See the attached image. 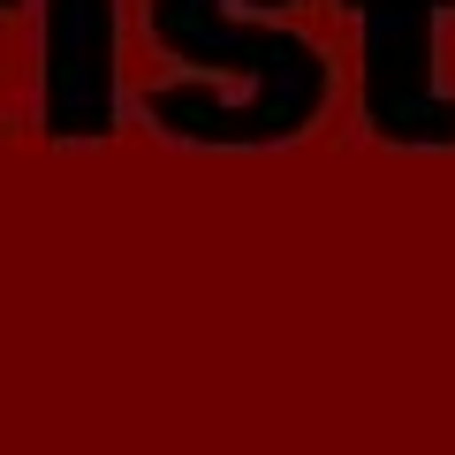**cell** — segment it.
Wrapping results in <instances>:
<instances>
[{"label": "cell", "instance_id": "3", "mask_svg": "<svg viewBox=\"0 0 455 455\" xmlns=\"http://www.w3.org/2000/svg\"><path fill=\"white\" fill-rule=\"evenodd\" d=\"M107 46H114V0H53V130L92 137L107 130Z\"/></svg>", "mask_w": 455, "mask_h": 455}, {"label": "cell", "instance_id": "1", "mask_svg": "<svg viewBox=\"0 0 455 455\" xmlns=\"http://www.w3.org/2000/svg\"><path fill=\"white\" fill-rule=\"evenodd\" d=\"M152 31H160L175 53H190V61H243L251 76H259V99H251V107H212V99L160 92L152 114H160L175 137H205V145H266V137L311 122L319 99H326L319 46H304V38H289V31H228L205 0H152Z\"/></svg>", "mask_w": 455, "mask_h": 455}, {"label": "cell", "instance_id": "2", "mask_svg": "<svg viewBox=\"0 0 455 455\" xmlns=\"http://www.w3.org/2000/svg\"><path fill=\"white\" fill-rule=\"evenodd\" d=\"M364 16V46H372V76H364V107L387 137L403 145H455V99L433 92V8L448 0H349Z\"/></svg>", "mask_w": 455, "mask_h": 455}]
</instances>
